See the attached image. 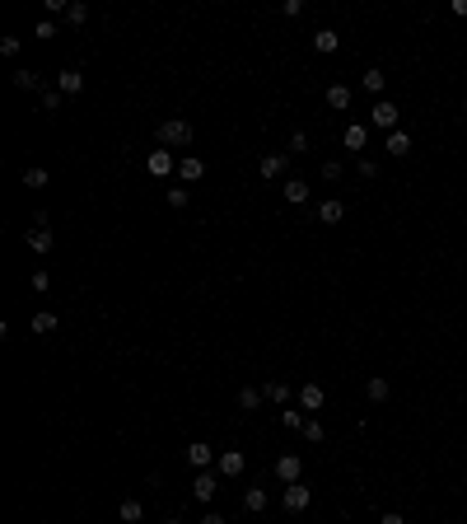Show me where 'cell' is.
<instances>
[{"mask_svg": "<svg viewBox=\"0 0 467 524\" xmlns=\"http://www.w3.org/2000/svg\"><path fill=\"white\" fill-rule=\"evenodd\" d=\"M52 328H56V314H47V309L33 314V333H52Z\"/></svg>", "mask_w": 467, "mask_h": 524, "instance_id": "obj_29", "label": "cell"}, {"mask_svg": "<svg viewBox=\"0 0 467 524\" xmlns=\"http://www.w3.org/2000/svg\"><path fill=\"white\" fill-rule=\"evenodd\" d=\"M276 477H281V482H299V477H304V459H299V454H281V459H276Z\"/></svg>", "mask_w": 467, "mask_h": 524, "instance_id": "obj_3", "label": "cell"}, {"mask_svg": "<svg viewBox=\"0 0 467 524\" xmlns=\"http://www.w3.org/2000/svg\"><path fill=\"white\" fill-rule=\"evenodd\" d=\"M379 524H407V520H402L397 510H388V515H383V520H379Z\"/></svg>", "mask_w": 467, "mask_h": 524, "instance_id": "obj_41", "label": "cell"}, {"mask_svg": "<svg viewBox=\"0 0 467 524\" xmlns=\"http://www.w3.org/2000/svg\"><path fill=\"white\" fill-rule=\"evenodd\" d=\"M14 89H38V75L33 71H14Z\"/></svg>", "mask_w": 467, "mask_h": 524, "instance_id": "obj_30", "label": "cell"}, {"mask_svg": "<svg viewBox=\"0 0 467 524\" xmlns=\"http://www.w3.org/2000/svg\"><path fill=\"white\" fill-rule=\"evenodd\" d=\"M159 145H164V150H182V145H192V122H187V117H168V122H159Z\"/></svg>", "mask_w": 467, "mask_h": 524, "instance_id": "obj_1", "label": "cell"}, {"mask_svg": "<svg viewBox=\"0 0 467 524\" xmlns=\"http://www.w3.org/2000/svg\"><path fill=\"white\" fill-rule=\"evenodd\" d=\"M24 239H28V248H33V253H52V230H47V225H33Z\"/></svg>", "mask_w": 467, "mask_h": 524, "instance_id": "obj_11", "label": "cell"}, {"mask_svg": "<svg viewBox=\"0 0 467 524\" xmlns=\"http://www.w3.org/2000/svg\"><path fill=\"white\" fill-rule=\"evenodd\" d=\"M388 155H397V159H402V155H412V136H407L402 127H397V131H388Z\"/></svg>", "mask_w": 467, "mask_h": 524, "instance_id": "obj_16", "label": "cell"}, {"mask_svg": "<svg viewBox=\"0 0 467 524\" xmlns=\"http://www.w3.org/2000/svg\"><path fill=\"white\" fill-rule=\"evenodd\" d=\"M266 398H271V403H290V384H281V379H271V384H266Z\"/></svg>", "mask_w": 467, "mask_h": 524, "instance_id": "obj_23", "label": "cell"}, {"mask_svg": "<svg viewBox=\"0 0 467 524\" xmlns=\"http://www.w3.org/2000/svg\"><path fill=\"white\" fill-rule=\"evenodd\" d=\"M28 281H33V290H47V286H52V276H47V272H42V267H38V272H33V276H28Z\"/></svg>", "mask_w": 467, "mask_h": 524, "instance_id": "obj_37", "label": "cell"}, {"mask_svg": "<svg viewBox=\"0 0 467 524\" xmlns=\"http://www.w3.org/2000/svg\"><path fill=\"white\" fill-rule=\"evenodd\" d=\"M33 33H38V38H56V19H42V24L33 28Z\"/></svg>", "mask_w": 467, "mask_h": 524, "instance_id": "obj_38", "label": "cell"}, {"mask_svg": "<svg viewBox=\"0 0 467 524\" xmlns=\"http://www.w3.org/2000/svg\"><path fill=\"white\" fill-rule=\"evenodd\" d=\"M453 14H458V19H467V0H453Z\"/></svg>", "mask_w": 467, "mask_h": 524, "instance_id": "obj_42", "label": "cell"}, {"mask_svg": "<svg viewBox=\"0 0 467 524\" xmlns=\"http://www.w3.org/2000/svg\"><path fill=\"white\" fill-rule=\"evenodd\" d=\"M215 492H220V487H215V473H210V468H201V473H197V482H192V497L206 505V501L215 497Z\"/></svg>", "mask_w": 467, "mask_h": 524, "instance_id": "obj_10", "label": "cell"}, {"mask_svg": "<svg viewBox=\"0 0 467 524\" xmlns=\"http://www.w3.org/2000/svg\"><path fill=\"white\" fill-rule=\"evenodd\" d=\"M201 524H225V515H215V510H210V515H206Z\"/></svg>", "mask_w": 467, "mask_h": 524, "instance_id": "obj_43", "label": "cell"}, {"mask_svg": "<svg viewBox=\"0 0 467 524\" xmlns=\"http://www.w3.org/2000/svg\"><path fill=\"white\" fill-rule=\"evenodd\" d=\"M281 505H286L290 515H299V510H309V505H313V492L304 487V482H290L286 492H281Z\"/></svg>", "mask_w": 467, "mask_h": 524, "instance_id": "obj_2", "label": "cell"}, {"mask_svg": "<svg viewBox=\"0 0 467 524\" xmlns=\"http://www.w3.org/2000/svg\"><path fill=\"white\" fill-rule=\"evenodd\" d=\"M243 505H248V510H253V515H262V510H266V505H271V497H266V492H262V487H248V497H243Z\"/></svg>", "mask_w": 467, "mask_h": 524, "instance_id": "obj_18", "label": "cell"}, {"mask_svg": "<svg viewBox=\"0 0 467 524\" xmlns=\"http://www.w3.org/2000/svg\"><path fill=\"white\" fill-rule=\"evenodd\" d=\"M187 464H192V468H210V464H215V445H210V440H192V445H187Z\"/></svg>", "mask_w": 467, "mask_h": 524, "instance_id": "obj_5", "label": "cell"}, {"mask_svg": "<svg viewBox=\"0 0 467 524\" xmlns=\"http://www.w3.org/2000/svg\"><path fill=\"white\" fill-rule=\"evenodd\" d=\"M341 215H346V206H341V202H332V197H327V202L318 206V220H323V225H337Z\"/></svg>", "mask_w": 467, "mask_h": 524, "instance_id": "obj_17", "label": "cell"}, {"mask_svg": "<svg viewBox=\"0 0 467 524\" xmlns=\"http://www.w3.org/2000/svg\"><path fill=\"white\" fill-rule=\"evenodd\" d=\"M327 108L346 112V108H351V84H327Z\"/></svg>", "mask_w": 467, "mask_h": 524, "instance_id": "obj_15", "label": "cell"}, {"mask_svg": "<svg viewBox=\"0 0 467 524\" xmlns=\"http://www.w3.org/2000/svg\"><path fill=\"white\" fill-rule=\"evenodd\" d=\"M56 89H61V94H79V89H84V75L71 66V71H61V75H56Z\"/></svg>", "mask_w": 467, "mask_h": 524, "instance_id": "obj_14", "label": "cell"}, {"mask_svg": "<svg viewBox=\"0 0 467 524\" xmlns=\"http://www.w3.org/2000/svg\"><path fill=\"white\" fill-rule=\"evenodd\" d=\"M463 112H467V104H463Z\"/></svg>", "mask_w": 467, "mask_h": 524, "instance_id": "obj_45", "label": "cell"}, {"mask_svg": "<svg viewBox=\"0 0 467 524\" xmlns=\"http://www.w3.org/2000/svg\"><path fill=\"white\" fill-rule=\"evenodd\" d=\"M66 19H71V24H84V19H89V5H71V10H66Z\"/></svg>", "mask_w": 467, "mask_h": 524, "instance_id": "obj_32", "label": "cell"}, {"mask_svg": "<svg viewBox=\"0 0 467 524\" xmlns=\"http://www.w3.org/2000/svg\"><path fill=\"white\" fill-rule=\"evenodd\" d=\"M164 524H182V520H164Z\"/></svg>", "mask_w": 467, "mask_h": 524, "instance_id": "obj_44", "label": "cell"}, {"mask_svg": "<svg viewBox=\"0 0 467 524\" xmlns=\"http://www.w3.org/2000/svg\"><path fill=\"white\" fill-rule=\"evenodd\" d=\"M61 99H66L61 89H47V94H42V112H56V108H61Z\"/></svg>", "mask_w": 467, "mask_h": 524, "instance_id": "obj_31", "label": "cell"}, {"mask_svg": "<svg viewBox=\"0 0 467 524\" xmlns=\"http://www.w3.org/2000/svg\"><path fill=\"white\" fill-rule=\"evenodd\" d=\"M243 464H248V459H243L238 449H225V454L215 459V468H220V477H238V473H243Z\"/></svg>", "mask_w": 467, "mask_h": 524, "instance_id": "obj_9", "label": "cell"}, {"mask_svg": "<svg viewBox=\"0 0 467 524\" xmlns=\"http://www.w3.org/2000/svg\"><path fill=\"white\" fill-rule=\"evenodd\" d=\"M323 436H327V431H323V421H318V417H309V421H304V440H313V445H318Z\"/></svg>", "mask_w": 467, "mask_h": 524, "instance_id": "obj_28", "label": "cell"}, {"mask_svg": "<svg viewBox=\"0 0 467 524\" xmlns=\"http://www.w3.org/2000/svg\"><path fill=\"white\" fill-rule=\"evenodd\" d=\"M341 141H346V150H364V127H360V122H351Z\"/></svg>", "mask_w": 467, "mask_h": 524, "instance_id": "obj_20", "label": "cell"}, {"mask_svg": "<svg viewBox=\"0 0 467 524\" xmlns=\"http://www.w3.org/2000/svg\"><path fill=\"white\" fill-rule=\"evenodd\" d=\"M369 117H374V127H383V131H397V117H402V112H397V104H392V99H379Z\"/></svg>", "mask_w": 467, "mask_h": 524, "instance_id": "obj_4", "label": "cell"}, {"mask_svg": "<svg viewBox=\"0 0 467 524\" xmlns=\"http://www.w3.org/2000/svg\"><path fill=\"white\" fill-rule=\"evenodd\" d=\"M262 398H266L262 389H238V407H248V412H253V407H262Z\"/></svg>", "mask_w": 467, "mask_h": 524, "instance_id": "obj_22", "label": "cell"}, {"mask_svg": "<svg viewBox=\"0 0 467 524\" xmlns=\"http://www.w3.org/2000/svg\"><path fill=\"white\" fill-rule=\"evenodd\" d=\"M323 403H327L323 384H304V389H299V407H304V412H323Z\"/></svg>", "mask_w": 467, "mask_h": 524, "instance_id": "obj_8", "label": "cell"}, {"mask_svg": "<svg viewBox=\"0 0 467 524\" xmlns=\"http://www.w3.org/2000/svg\"><path fill=\"white\" fill-rule=\"evenodd\" d=\"M299 150H309V136H304V131L290 136V155H299Z\"/></svg>", "mask_w": 467, "mask_h": 524, "instance_id": "obj_36", "label": "cell"}, {"mask_svg": "<svg viewBox=\"0 0 467 524\" xmlns=\"http://www.w3.org/2000/svg\"><path fill=\"white\" fill-rule=\"evenodd\" d=\"M323 178L337 183V178H341V159H327V164H323Z\"/></svg>", "mask_w": 467, "mask_h": 524, "instance_id": "obj_34", "label": "cell"}, {"mask_svg": "<svg viewBox=\"0 0 467 524\" xmlns=\"http://www.w3.org/2000/svg\"><path fill=\"white\" fill-rule=\"evenodd\" d=\"M299 10H304V0H286V5H281V14H286V19H294Z\"/></svg>", "mask_w": 467, "mask_h": 524, "instance_id": "obj_40", "label": "cell"}, {"mask_svg": "<svg viewBox=\"0 0 467 524\" xmlns=\"http://www.w3.org/2000/svg\"><path fill=\"white\" fill-rule=\"evenodd\" d=\"M47 178H52L47 169H24V187H47Z\"/></svg>", "mask_w": 467, "mask_h": 524, "instance_id": "obj_26", "label": "cell"}, {"mask_svg": "<svg viewBox=\"0 0 467 524\" xmlns=\"http://www.w3.org/2000/svg\"><path fill=\"white\" fill-rule=\"evenodd\" d=\"M122 520H127V524L145 520V505H140V501H122Z\"/></svg>", "mask_w": 467, "mask_h": 524, "instance_id": "obj_25", "label": "cell"}, {"mask_svg": "<svg viewBox=\"0 0 467 524\" xmlns=\"http://www.w3.org/2000/svg\"><path fill=\"white\" fill-rule=\"evenodd\" d=\"M281 169H286V155H266L262 159V178H281Z\"/></svg>", "mask_w": 467, "mask_h": 524, "instance_id": "obj_21", "label": "cell"}, {"mask_svg": "<svg viewBox=\"0 0 467 524\" xmlns=\"http://www.w3.org/2000/svg\"><path fill=\"white\" fill-rule=\"evenodd\" d=\"M168 206H173V211L187 206V187H168Z\"/></svg>", "mask_w": 467, "mask_h": 524, "instance_id": "obj_33", "label": "cell"}, {"mask_svg": "<svg viewBox=\"0 0 467 524\" xmlns=\"http://www.w3.org/2000/svg\"><path fill=\"white\" fill-rule=\"evenodd\" d=\"M281 192H286V202H290V206H304V202H309V183H304V178H290V183L281 187Z\"/></svg>", "mask_w": 467, "mask_h": 524, "instance_id": "obj_12", "label": "cell"}, {"mask_svg": "<svg viewBox=\"0 0 467 524\" xmlns=\"http://www.w3.org/2000/svg\"><path fill=\"white\" fill-rule=\"evenodd\" d=\"M364 393H369V403H388V379H383V374H374V379L364 384Z\"/></svg>", "mask_w": 467, "mask_h": 524, "instance_id": "obj_19", "label": "cell"}, {"mask_svg": "<svg viewBox=\"0 0 467 524\" xmlns=\"http://www.w3.org/2000/svg\"><path fill=\"white\" fill-rule=\"evenodd\" d=\"M0 52L14 56V52H19V38H14V33H10V38H0Z\"/></svg>", "mask_w": 467, "mask_h": 524, "instance_id": "obj_39", "label": "cell"}, {"mask_svg": "<svg viewBox=\"0 0 467 524\" xmlns=\"http://www.w3.org/2000/svg\"><path fill=\"white\" fill-rule=\"evenodd\" d=\"M173 164H178V155H173V150H150V159H145V169H150L155 178L173 174Z\"/></svg>", "mask_w": 467, "mask_h": 524, "instance_id": "obj_7", "label": "cell"}, {"mask_svg": "<svg viewBox=\"0 0 467 524\" xmlns=\"http://www.w3.org/2000/svg\"><path fill=\"white\" fill-rule=\"evenodd\" d=\"M355 169H360V178H379V164H374V159H364V155H360V164H355Z\"/></svg>", "mask_w": 467, "mask_h": 524, "instance_id": "obj_35", "label": "cell"}, {"mask_svg": "<svg viewBox=\"0 0 467 524\" xmlns=\"http://www.w3.org/2000/svg\"><path fill=\"white\" fill-rule=\"evenodd\" d=\"M337 47H341V38L332 33V28H318V33H313V52L327 56V52H337Z\"/></svg>", "mask_w": 467, "mask_h": 524, "instance_id": "obj_13", "label": "cell"}, {"mask_svg": "<svg viewBox=\"0 0 467 524\" xmlns=\"http://www.w3.org/2000/svg\"><path fill=\"white\" fill-rule=\"evenodd\" d=\"M304 412H294V407H286V412H281V426H286V431H304Z\"/></svg>", "mask_w": 467, "mask_h": 524, "instance_id": "obj_24", "label": "cell"}, {"mask_svg": "<svg viewBox=\"0 0 467 524\" xmlns=\"http://www.w3.org/2000/svg\"><path fill=\"white\" fill-rule=\"evenodd\" d=\"M178 178H182V183H197V178H206V159H201V155H182V159H178Z\"/></svg>", "mask_w": 467, "mask_h": 524, "instance_id": "obj_6", "label": "cell"}, {"mask_svg": "<svg viewBox=\"0 0 467 524\" xmlns=\"http://www.w3.org/2000/svg\"><path fill=\"white\" fill-rule=\"evenodd\" d=\"M383 84H388L383 71H364V89H369V94H383Z\"/></svg>", "mask_w": 467, "mask_h": 524, "instance_id": "obj_27", "label": "cell"}]
</instances>
